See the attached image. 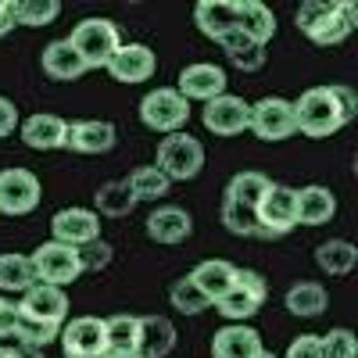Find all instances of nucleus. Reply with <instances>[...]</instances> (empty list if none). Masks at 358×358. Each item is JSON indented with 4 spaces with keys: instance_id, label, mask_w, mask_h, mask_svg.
Here are the masks:
<instances>
[{
    "instance_id": "16",
    "label": "nucleus",
    "mask_w": 358,
    "mask_h": 358,
    "mask_svg": "<svg viewBox=\"0 0 358 358\" xmlns=\"http://www.w3.org/2000/svg\"><path fill=\"white\" fill-rule=\"evenodd\" d=\"M155 69H158V57H155V50L147 47V43H122V47L115 50V57L108 62L111 79L129 83V86L147 83V79L155 76Z\"/></svg>"
},
{
    "instance_id": "7",
    "label": "nucleus",
    "mask_w": 358,
    "mask_h": 358,
    "mask_svg": "<svg viewBox=\"0 0 358 358\" xmlns=\"http://www.w3.org/2000/svg\"><path fill=\"white\" fill-rule=\"evenodd\" d=\"M265 297H268V287H265V280L255 273V268H236L233 287L215 301V308L229 322H244V319H251L262 308Z\"/></svg>"
},
{
    "instance_id": "45",
    "label": "nucleus",
    "mask_w": 358,
    "mask_h": 358,
    "mask_svg": "<svg viewBox=\"0 0 358 358\" xmlns=\"http://www.w3.org/2000/svg\"><path fill=\"white\" fill-rule=\"evenodd\" d=\"M11 348V358H43V351H36V348H25V344H8Z\"/></svg>"
},
{
    "instance_id": "1",
    "label": "nucleus",
    "mask_w": 358,
    "mask_h": 358,
    "mask_svg": "<svg viewBox=\"0 0 358 358\" xmlns=\"http://www.w3.org/2000/svg\"><path fill=\"white\" fill-rule=\"evenodd\" d=\"M294 126H297V133L322 140V136H334L348 122H344L334 94H330V86H312L294 101Z\"/></svg>"
},
{
    "instance_id": "46",
    "label": "nucleus",
    "mask_w": 358,
    "mask_h": 358,
    "mask_svg": "<svg viewBox=\"0 0 358 358\" xmlns=\"http://www.w3.org/2000/svg\"><path fill=\"white\" fill-rule=\"evenodd\" d=\"M104 358H143L140 351H122V355H104Z\"/></svg>"
},
{
    "instance_id": "12",
    "label": "nucleus",
    "mask_w": 358,
    "mask_h": 358,
    "mask_svg": "<svg viewBox=\"0 0 358 358\" xmlns=\"http://www.w3.org/2000/svg\"><path fill=\"white\" fill-rule=\"evenodd\" d=\"M172 90L187 104L190 101H204L208 104V101H215V97L226 94V69L208 65V62H194V65H187L183 72H179V79H176Z\"/></svg>"
},
{
    "instance_id": "21",
    "label": "nucleus",
    "mask_w": 358,
    "mask_h": 358,
    "mask_svg": "<svg viewBox=\"0 0 358 358\" xmlns=\"http://www.w3.org/2000/svg\"><path fill=\"white\" fill-rule=\"evenodd\" d=\"M236 29H241L244 36H251L255 43H268L276 36V15L273 8H265L262 0H236Z\"/></svg>"
},
{
    "instance_id": "32",
    "label": "nucleus",
    "mask_w": 358,
    "mask_h": 358,
    "mask_svg": "<svg viewBox=\"0 0 358 358\" xmlns=\"http://www.w3.org/2000/svg\"><path fill=\"white\" fill-rule=\"evenodd\" d=\"M129 190H133V197L136 201H162L165 194H169V176L158 169V165H140V169H133L129 172Z\"/></svg>"
},
{
    "instance_id": "48",
    "label": "nucleus",
    "mask_w": 358,
    "mask_h": 358,
    "mask_svg": "<svg viewBox=\"0 0 358 358\" xmlns=\"http://www.w3.org/2000/svg\"><path fill=\"white\" fill-rule=\"evenodd\" d=\"M255 358H276V355H268V351H258V355H255Z\"/></svg>"
},
{
    "instance_id": "44",
    "label": "nucleus",
    "mask_w": 358,
    "mask_h": 358,
    "mask_svg": "<svg viewBox=\"0 0 358 358\" xmlns=\"http://www.w3.org/2000/svg\"><path fill=\"white\" fill-rule=\"evenodd\" d=\"M15 29V15H11V0H0V36H8Z\"/></svg>"
},
{
    "instance_id": "3",
    "label": "nucleus",
    "mask_w": 358,
    "mask_h": 358,
    "mask_svg": "<svg viewBox=\"0 0 358 358\" xmlns=\"http://www.w3.org/2000/svg\"><path fill=\"white\" fill-rule=\"evenodd\" d=\"M169 183H187V179H197L204 169V147L197 136L190 133H169L158 143V162H155Z\"/></svg>"
},
{
    "instance_id": "23",
    "label": "nucleus",
    "mask_w": 358,
    "mask_h": 358,
    "mask_svg": "<svg viewBox=\"0 0 358 358\" xmlns=\"http://www.w3.org/2000/svg\"><path fill=\"white\" fill-rule=\"evenodd\" d=\"M337 215V197L326 187L297 190V226H326Z\"/></svg>"
},
{
    "instance_id": "28",
    "label": "nucleus",
    "mask_w": 358,
    "mask_h": 358,
    "mask_svg": "<svg viewBox=\"0 0 358 358\" xmlns=\"http://www.w3.org/2000/svg\"><path fill=\"white\" fill-rule=\"evenodd\" d=\"M268 187H273V179L265 172H236L226 187V201H236L244 208H258L262 197L268 194Z\"/></svg>"
},
{
    "instance_id": "29",
    "label": "nucleus",
    "mask_w": 358,
    "mask_h": 358,
    "mask_svg": "<svg viewBox=\"0 0 358 358\" xmlns=\"http://www.w3.org/2000/svg\"><path fill=\"white\" fill-rule=\"evenodd\" d=\"M358 262V248L351 241H326L315 248V265L330 276H348Z\"/></svg>"
},
{
    "instance_id": "42",
    "label": "nucleus",
    "mask_w": 358,
    "mask_h": 358,
    "mask_svg": "<svg viewBox=\"0 0 358 358\" xmlns=\"http://www.w3.org/2000/svg\"><path fill=\"white\" fill-rule=\"evenodd\" d=\"M15 330H18V305L0 301V341L15 337Z\"/></svg>"
},
{
    "instance_id": "10",
    "label": "nucleus",
    "mask_w": 358,
    "mask_h": 358,
    "mask_svg": "<svg viewBox=\"0 0 358 358\" xmlns=\"http://www.w3.org/2000/svg\"><path fill=\"white\" fill-rule=\"evenodd\" d=\"M251 133L265 143H280V140L294 136L297 133L294 104L283 97H262L258 104H251Z\"/></svg>"
},
{
    "instance_id": "8",
    "label": "nucleus",
    "mask_w": 358,
    "mask_h": 358,
    "mask_svg": "<svg viewBox=\"0 0 358 358\" xmlns=\"http://www.w3.org/2000/svg\"><path fill=\"white\" fill-rule=\"evenodd\" d=\"M43 197L40 176L29 169H0V215H29Z\"/></svg>"
},
{
    "instance_id": "18",
    "label": "nucleus",
    "mask_w": 358,
    "mask_h": 358,
    "mask_svg": "<svg viewBox=\"0 0 358 358\" xmlns=\"http://www.w3.org/2000/svg\"><path fill=\"white\" fill-rule=\"evenodd\" d=\"M65 133H69V122L62 115H29L22 122V143L33 147V151H57L65 147Z\"/></svg>"
},
{
    "instance_id": "13",
    "label": "nucleus",
    "mask_w": 358,
    "mask_h": 358,
    "mask_svg": "<svg viewBox=\"0 0 358 358\" xmlns=\"http://www.w3.org/2000/svg\"><path fill=\"white\" fill-rule=\"evenodd\" d=\"M18 312L25 319H36V322H50V326H65L69 322V294L62 287H47V283H33L22 301Z\"/></svg>"
},
{
    "instance_id": "47",
    "label": "nucleus",
    "mask_w": 358,
    "mask_h": 358,
    "mask_svg": "<svg viewBox=\"0 0 358 358\" xmlns=\"http://www.w3.org/2000/svg\"><path fill=\"white\" fill-rule=\"evenodd\" d=\"M0 358H11V348L8 344H0Z\"/></svg>"
},
{
    "instance_id": "27",
    "label": "nucleus",
    "mask_w": 358,
    "mask_h": 358,
    "mask_svg": "<svg viewBox=\"0 0 358 358\" xmlns=\"http://www.w3.org/2000/svg\"><path fill=\"white\" fill-rule=\"evenodd\" d=\"M40 62H43V72H47L50 79H62V83L86 76V65L79 62V54L72 50L69 40H54V43H47L43 54H40Z\"/></svg>"
},
{
    "instance_id": "15",
    "label": "nucleus",
    "mask_w": 358,
    "mask_h": 358,
    "mask_svg": "<svg viewBox=\"0 0 358 358\" xmlns=\"http://www.w3.org/2000/svg\"><path fill=\"white\" fill-rule=\"evenodd\" d=\"M355 25H358V4L355 0H334L330 11H326L305 36L319 47H334V43H344L355 33Z\"/></svg>"
},
{
    "instance_id": "34",
    "label": "nucleus",
    "mask_w": 358,
    "mask_h": 358,
    "mask_svg": "<svg viewBox=\"0 0 358 358\" xmlns=\"http://www.w3.org/2000/svg\"><path fill=\"white\" fill-rule=\"evenodd\" d=\"M11 15H15V25L40 29L62 15V4L57 0H11Z\"/></svg>"
},
{
    "instance_id": "38",
    "label": "nucleus",
    "mask_w": 358,
    "mask_h": 358,
    "mask_svg": "<svg viewBox=\"0 0 358 358\" xmlns=\"http://www.w3.org/2000/svg\"><path fill=\"white\" fill-rule=\"evenodd\" d=\"M115 258L111 244L108 241H90L79 248V265H83V273H101V268H108Z\"/></svg>"
},
{
    "instance_id": "14",
    "label": "nucleus",
    "mask_w": 358,
    "mask_h": 358,
    "mask_svg": "<svg viewBox=\"0 0 358 358\" xmlns=\"http://www.w3.org/2000/svg\"><path fill=\"white\" fill-rule=\"evenodd\" d=\"M50 233L57 244L65 248H83L90 241H101V219L90 208H62L50 219Z\"/></svg>"
},
{
    "instance_id": "31",
    "label": "nucleus",
    "mask_w": 358,
    "mask_h": 358,
    "mask_svg": "<svg viewBox=\"0 0 358 358\" xmlns=\"http://www.w3.org/2000/svg\"><path fill=\"white\" fill-rule=\"evenodd\" d=\"M94 201H97V212L108 215V219H122V215H129L133 208H136V197H133L126 179H111V183L97 187V197Z\"/></svg>"
},
{
    "instance_id": "22",
    "label": "nucleus",
    "mask_w": 358,
    "mask_h": 358,
    "mask_svg": "<svg viewBox=\"0 0 358 358\" xmlns=\"http://www.w3.org/2000/svg\"><path fill=\"white\" fill-rule=\"evenodd\" d=\"M176 348V326L165 315H147L140 319V337H136V351L143 358H165Z\"/></svg>"
},
{
    "instance_id": "26",
    "label": "nucleus",
    "mask_w": 358,
    "mask_h": 358,
    "mask_svg": "<svg viewBox=\"0 0 358 358\" xmlns=\"http://www.w3.org/2000/svg\"><path fill=\"white\" fill-rule=\"evenodd\" d=\"M194 22L204 36L219 40L229 29H236V8H233V0H201L194 8Z\"/></svg>"
},
{
    "instance_id": "39",
    "label": "nucleus",
    "mask_w": 358,
    "mask_h": 358,
    "mask_svg": "<svg viewBox=\"0 0 358 358\" xmlns=\"http://www.w3.org/2000/svg\"><path fill=\"white\" fill-rule=\"evenodd\" d=\"M330 94H334V101H337V108H341V115H344V122H351L355 111H358V97H355V90H351V86H344V83H330Z\"/></svg>"
},
{
    "instance_id": "41",
    "label": "nucleus",
    "mask_w": 358,
    "mask_h": 358,
    "mask_svg": "<svg viewBox=\"0 0 358 358\" xmlns=\"http://www.w3.org/2000/svg\"><path fill=\"white\" fill-rule=\"evenodd\" d=\"M229 62L241 69V72H258L262 65H265V47L262 43H255V47H248L244 54H236V57H229Z\"/></svg>"
},
{
    "instance_id": "24",
    "label": "nucleus",
    "mask_w": 358,
    "mask_h": 358,
    "mask_svg": "<svg viewBox=\"0 0 358 358\" xmlns=\"http://www.w3.org/2000/svg\"><path fill=\"white\" fill-rule=\"evenodd\" d=\"M283 305H287V312L297 315V319H315V315L326 312V305H330V294H326V287L315 283V280H297V283L287 290Z\"/></svg>"
},
{
    "instance_id": "5",
    "label": "nucleus",
    "mask_w": 358,
    "mask_h": 358,
    "mask_svg": "<svg viewBox=\"0 0 358 358\" xmlns=\"http://www.w3.org/2000/svg\"><path fill=\"white\" fill-rule=\"evenodd\" d=\"M187 115H190V104L176 94L172 86H158L151 90L143 101H140V122L155 133H183L187 126Z\"/></svg>"
},
{
    "instance_id": "33",
    "label": "nucleus",
    "mask_w": 358,
    "mask_h": 358,
    "mask_svg": "<svg viewBox=\"0 0 358 358\" xmlns=\"http://www.w3.org/2000/svg\"><path fill=\"white\" fill-rule=\"evenodd\" d=\"M104 337H108V355L136 351L140 315H111V319H104Z\"/></svg>"
},
{
    "instance_id": "20",
    "label": "nucleus",
    "mask_w": 358,
    "mask_h": 358,
    "mask_svg": "<svg viewBox=\"0 0 358 358\" xmlns=\"http://www.w3.org/2000/svg\"><path fill=\"white\" fill-rule=\"evenodd\" d=\"M258 351H265L262 337L248 322H229L212 337V358H255Z\"/></svg>"
},
{
    "instance_id": "2",
    "label": "nucleus",
    "mask_w": 358,
    "mask_h": 358,
    "mask_svg": "<svg viewBox=\"0 0 358 358\" xmlns=\"http://www.w3.org/2000/svg\"><path fill=\"white\" fill-rule=\"evenodd\" d=\"M69 43H72V50L79 54V62L90 72V69H108L115 50L122 47V36H118V25L111 18H83L72 29Z\"/></svg>"
},
{
    "instance_id": "30",
    "label": "nucleus",
    "mask_w": 358,
    "mask_h": 358,
    "mask_svg": "<svg viewBox=\"0 0 358 358\" xmlns=\"http://www.w3.org/2000/svg\"><path fill=\"white\" fill-rule=\"evenodd\" d=\"M36 283L33 276V262H29V255H0V290L4 294H25L29 287Z\"/></svg>"
},
{
    "instance_id": "43",
    "label": "nucleus",
    "mask_w": 358,
    "mask_h": 358,
    "mask_svg": "<svg viewBox=\"0 0 358 358\" xmlns=\"http://www.w3.org/2000/svg\"><path fill=\"white\" fill-rule=\"evenodd\" d=\"M15 129H18V108L8 97H0V140L11 136Z\"/></svg>"
},
{
    "instance_id": "25",
    "label": "nucleus",
    "mask_w": 358,
    "mask_h": 358,
    "mask_svg": "<svg viewBox=\"0 0 358 358\" xmlns=\"http://www.w3.org/2000/svg\"><path fill=\"white\" fill-rule=\"evenodd\" d=\"M233 276H236V265H229V262H222V258H208V262H201L194 273H190L194 287H197L212 305L233 287Z\"/></svg>"
},
{
    "instance_id": "37",
    "label": "nucleus",
    "mask_w": 358,
    "mask_h": 358,
    "mask_svg": "<svg viewBox=\"0 0 358 358\" xmlns=\"http://www.w3.org/2000/svg\"><path fill=\"white\" fill-rule=\"evenodd\" d=\"M319 351H322V358H355L358 341L351 330H330L326 337H319Z\"/></svg>"
},
{
    "instance_id": "9",
    "label": "nucleus",
    "mask_w": 358,
    "mask_h": 358,
    "mask_svg": "<svg viewBox=\"0 0 358 358\" xmlns=\"http://www.w3.org/2000/svg\"><path fill=\"white\" fill-rule=\"evenodd\" d=\"M62 351L65 358H104L108 337H104V319L97 315H76L62 326Z\"/></svg>"
},
{
    "instance_id": "35",
    "label": "nucleus",
    "mask_w": 358,
    "mask_h": 358,
    "mask_svg": "<svg viewBox=\"0 0 358 358\" xmlns=\"http://www.w3.org/2000/svg\"><path fill=\"white\" fill-rule=\"evenodd\" d=\"M169 297H172V308H176V312H183V315H201L204 308H212V301H208V297L194 287V280H190V276L176 280Z\"/></svg>"
},
{
    "instance_id": "17",
    "label": "nucleus",
    "mask_w": 358,
    "mask_h": 358,
    "mask_svg": "<svg viewBox=\"0 0 358 358\" xmlns=\"http://www.w3.org/2000/svg\"><path fill=\"white\" fill-rule=\"evenodd\" d=\"M115 126L104 122V118H83V122H72L65 133V147H72L76 155H108L115 147Z\"/></svg>"
},
{
    "instance_id": "6",
    "label": "nucleus",
    "mask_w": 358,
    "mask_h": 358,
    "mask_svg": "<svg viewBox=\"0 0 358 358\" xmlns=\"http://www.w3.org/2000/svg\"><path fill=\"white\" fill-rule=\"evenodd\" d=\"M255 219H258V236H265V241L287 236L297 226V190L273 183L268 194L262 197V204L255 208Z\"/></svg>"
},
{
    "instance_id": "40",
    "label": "nucleus",
    "mask_w": 358,
    "mask_h": 358,
    "mask_svg": "<svg viewBox=\"0 0 358 358\" xmlns=\"http://www.w3.org/2000/svg\"><path fill=\"white\" fill-rule=\"evenodd\" d=\"M287 358H322V351H319V337H315V334L294 337L290 348H287Z\"/></svg>"
},
{
    "instance_id": "4",
    "label": "nucleus",
    "mask_w": 358,
    "mask_h": 358,
    "mask_svg": "<svg viewBox=\"0 0 358 358\" xmlns=\"http://www.w3.org/2000/svg\"><path fill=\"white\" fill-rule=\"evenodd\" d=\"M33 276L36 283H47V287H69L83 276V265H79V248H65L57 241H47L40 244L33 255Z\"/></svg>"
},
{
    "instance_id": "36",
    "label": "nucleus",
    "mask_w": 358,
    "mask_h": 358,
    "mask_svg": "<svg viewBox=\"0 0 358 358\" xmlns=\"http://www.w3.org/2000/svg\"><path fill=\"white\" fill-rule=\"evenodd\" d=\"M222 226L236 236H258V219L255 208H244L236 201H222Z\"/></svg>"
},
{
    "instance_id": "19",
    "label": "nucleus",
    "mask_w": 358,
    "mask_h": 358,
    "mask_svg": "<svg viewBox=\"0 0 358 358\" xmlns=\"http://www.w3.org/2000/svg\"><path fill=\"white\" fill-rule=\"evenodd\" d=\"M190 229H194L190 212H183V208H176V204H162L147 215V236L158 244H183L190 236Z\"/></svg>"
},
{
    "instance_id": "11",
    "label": "nucleus",
    "mask_w": 358,
    "mask_h": 358,
    "mask_svg": "<svg viewBox=\"0 0 358 358\" xmlns=\"http://www.w3.org/2000/svg\"><path fill=\"white\" fill-rule=\"evenodd\" d=\"M201 122H204L208 133H215V136H236V133L251 129V104L244 97L222 94V97L204 104Z\"/></svg>"
}]
</instances>
